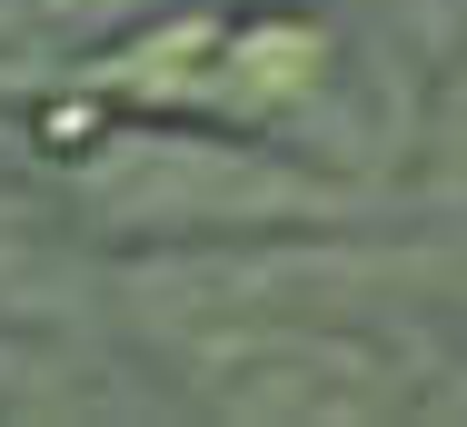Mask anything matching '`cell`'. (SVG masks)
<instances>
[{
  "label": "cell",
  "mask_w": 467,
  "mask_h": 427,
  "mask_svg": "<svg viewBox=\"0 0 467 427\" xmlns=\"http://www.w3.org/2000/svg\"><path fill=\"white\" fill-rule=\"evenodd\" d=\"M189 388L219 418H378L388 358L348 328H308V318H229L189 348Z\"/></svg>",
  "instance_id": "cell-1"
},
{
  "label": "cell",
  "mask_w": 467,
  "mask_h": 427,
  "mask_svg": "<svg viewBox=\"0 0 467 427\" xmlns=\"http://www.w3.org/2000/svg\"><path fill=\"white\" fill-rule=\"evenodd\" d=\"M130 10L150 0H0V50H20V70H50L80 40H109Z\"/></svg>",
  "instance_id": "cell-2"
}]
</instances>
